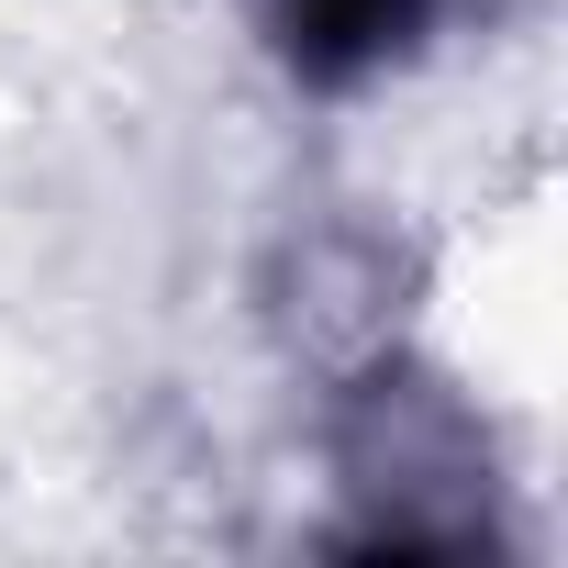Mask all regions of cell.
<instances>
[{
	"label": "cell",
	"mask_w": 568,
	"mask_h": 568,
	"mask_svg": "<svg viewBox=\"0 0 568 568\" xmlns=\"http://www.w3.org/2000/svg\"><path fill=\"white\" fill-rule=\"evenodd\" d=\"M435 0H278V45L302 79H368L379 57H402L424 34Z\"/></svg>",
	"instance_id": "cell-1"
}]
</instances>
